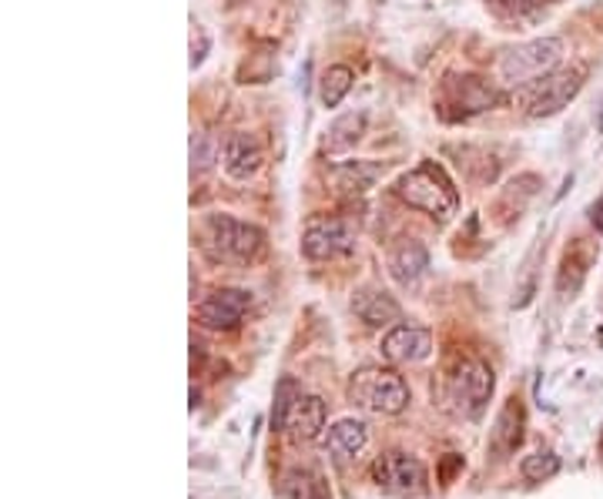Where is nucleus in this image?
<instances>
[{
    "mask_svg": "<svg viewBox=\"0 0 603 499\" xmlns=\"http://www.w3.org/2000/svg\"><path fill=\"white\" fill-rule=\"evenodd\" d=\"M396 192L409 208H416L436 221H450L460 211V192H456L453 178L443 172V164H436V161H419L413 172H406L399 178Z\"/></svg>",
    "mask_w": 603,
    "mask_h": 499,
    "instance_id": "f257e3e1",
    "label": "nucleus"
},
{
    "mask_svg": "<svg viewBox=\"0 0 603 499\" xmlns=\"http://www.w3.org/2000/svg\"><path fill=\"white\" fill-rule=\"evenodd\" d=\"M201 245L214 262L252 265L265 252V232L252 221H239L232 214H208L201 221Z\"/></svg>",
    "mask_w": 603,
    "mask_h": 499,
    "instance_id": "f03ea898",
    "label": "nucleus"
},
{
    "mask_svg": "<svg viewBox=\"0 0 603 499\" xmlns=\"http://www.w3.org/2000/svg\"><path fill=\"white\" fill-rule=\"evenodd\" d=\"M349 403L372 416H399L409 406V385L393 369L362 365L349 379Z\"/></svg>",
    "mask_w": 603,
    "mask_h": 499,
    "instance_id": "7ed1b4c3",
    "label": "nucleus"
},
{
    "mask_svg": "<svg viewBox=\"0 0 603 499\" xmlns=\"http://www.w3.org/2000/svg\"><path fill=\"white\" fill-rule=\"evenodd\" d=\"M564 58V40L560 37H536L520 47H510L500 58V81L510 88L536 84L540 78L554 74Z\"/></svg>",
    "mask_w": 603,
    "mask_h": 499,
    "instance_id": "20e7f679",
    "label": "nucleus"
},
{
    "mask_svg": "<svg viewBox=\"0 0 603 499\" xmlns=\"http://www.w3.org/2000/svg\"><path fill=\"white\" fill-rule=\"evenodd\" d=\"M587 74H590L587 65H570V68H557L554 74L540 78L533 84L530 97H526V115L530 118H554V115H560V111L587 84Z\"/></svg>",
    "mask_w": 603,
    "mask_h": 499,
    "instance_id": "39448f33",
    "label": "nucleus"
},
{
    "mask_svg": "<svg viewBox=\"0 0 603 499\" xmlns=\"http://www.w3.org/2000/svg\"><path fill=\"white\" fill-rule=\"evenodd\" d=\"M356 248V225L339 214H312L302 229V252L312 262H336Z\"/></svg>",
    "mask_w": 603,
    "mask_h": 499,
    "instance_id": "423d86ee",
    "label": "nucleus"
},
{
    "mask_svg": "<svg viewBox=\"0 0 603 499\" xmlns=\"http://www.w3.org/2000/svg\"><path fill=\"white\" fill-rule=\"evenodd\" d=\"M492 369L483 359H463L453 375H450V403L456 406L460 416L479 419L489 396H492Z\"/></svg>",
    "mask_w": 603,
    "mask_h": 499,
    "instance_id": "0eeeda50",
    "label": "nucleus"
},
{
    "mask_svg": "<svg viewBox=\"0 0 603 499\" xmlns=\"http://www.w3.org/2000/svg\"><path fill=\"white\" fill-rule=\"evenodd\" d=\"M369 476L386 496L409 499V496H422L426 492V466L416 456L399 453V450L375 456V463L369 466Z\"/></svg>",
    "mask_w": 603,
    "mask_h": 499,
    "instance_id": "6e6552de",
    "label": "nucleus"
},
{
    "mask_svg": "<svg viewBox=\"0 0 603 499\" xmlns=\"http://www.w3.org/2000/svg\"><path fill=\"white\" fill-rule=\"evenodd\" d=\"M248 309H252V292H245V289H214L211 295H205L198 302L195 315L205 328L232 332L245 322Z\"/></svg>",
    "mask_w": 603,
    "mask_h": 499,
    "instance_id": "1a4fd4ad",
    "label": "nucleus"
},
{
    "mask_svg": "<svg viewBox=\"0 0 603 499\" xmlns=\"http://www.w3.org/2000/svg\"><path fill=\"white\" fill-rule=\"evenodd\" d=\"M432 352V332L419 325H393L386 336H382V356L396 365H413L429 359Z\"/></svg>",
    "mask_w": 603,
    "mask_h": 499,
    "instance_id": "9d476101",
    "label": "nucleus"
},
{
    "mask_svg": "<svg viewBox=\"0 0 603 499\" xmlns=\"http://www.w3.org/2000/svg\"><path fill=\"white\" fill-rule=\"evenodd\" d=\"M443 104H447V107H460L456 118H473V115H479V111H486V107L497 104V91H492V84H486V81L476 78V74L447 78Z\"/></svg>",
    "mask_w": 603,
    "mask_h": 499,
    "instance_id": "9b49d317",
    "label": "nucleus"
},
{
    "mask_svg": "<svg viewBox=\"0 0 603 499\" xmlns=\"http://www.w3.org/2000/svg\"><path fill=\"white\" fill-rule=\"evenodd\" d=\"M262 161H265L262 144H258L252 135H245V131L232 135V138L225 141V148H222V169H225V175L235 178V182L255 178L258 169H262Z\"/></svg>",
    "mask_w": 603,
    "mask_h": 499,
    "instance_id": "f8f14e48",
    "label": "nucleus"
},
{
    "mask_svg": "<svg viewBox=\"0 0 603 499\" xmlns=\"http://www.w3.org/2000/svg\"><path fill=\"white\" fill-rule=\"evenodd\" d=\"M523 422H526V416H523L520 399L517 396L507 399L503 409H500V416H497V426H492V432H489V450H492V456L503 460V456L517 453V446L523 442Z\"/></svg>",
    "mask_w": 603,
    "mask_h": 499,
    "instance_id": "ddd939ff",
    "label": "nucleus"
},
{
    "mask_svg": "<svg viewBox=\"0 0 603 499\" xmlns=\"http://www.w3.org/2000/svg\"><path fill=\"white\" fill-rule=\"evenodd\" d=\"M292 442H312L325 429V403L318 396H299L286 416V426Z\"/></svg>",
    "mask_w": 603,
    "mask_h": 499,
    "instance_id": "4468645a",
    "label": "nucleus"
},
{
    "mask_svg": "<svg viewBox=\"0 0 603 499\" xmlns=\"http://www.w3.org/2000/svg\"><path fill=\"white\" fill-rule=\"evenodd\" d=\"M426 268H429V252H426L422 242L403 239V242L393 245V252H390V275L399 286H406V289L416 286L426 275Z\"/></svg>",
    "mask_w": 603,
    "mask_h": 499,
    "instance_id": "2eb2a0df",
    "label": "nucleus"
},
{
    "mask_svg": "<svg viewBox=\"0 0 603 499\" xmlns=\"http://www.w3.org/2000/svg\"><path fill=\"white\" fill-rule=\"evenodd\" d=\"M366 442H369V426L359 422V419H343V422H336L333 429H328L325 446L339 460H352L366 450Z\"/></svg>",
    "mask_w": 603,
    "mask_h": 499,
    "instance_id": "dca6fc26",
    "label": "nucleus"
},
{
    "mask_svg": "<svg viewBox=\"0 0 603 499\" xmlns=\"http://www.w3.org/2000/svg\"><path fill=\"white\" fill-rule=\"evenodd\" d=\"M282 499H328L325 479L315 469H289L279 483Z\"/></svg>",
    "mask_w": 603,
    "mask_h": 499,
    "instance_id": "f3484780",
    "label": "nucleus"
},
{
    "mask_svg": "<svg viewBox=\"0 0 603 499\" xmlns=\"http://www.w3.org/2000/svg\"><path fill=\"white\" fill-rule=\"evenodd\" d=\"M352 309H356V315H359L366 325H372V328L390 325V322L399 318V305H396L386 292H362V295L352 302Z\"/></svg>",
    "mask_w": 603,
    "mask_h": 499,
    "instance_id": "a211bd4d",
    "label": "nucleus"
},
{
    "mask_svg": "<svg viewBox=\"0 0 603 499\" xmlns=\"http://www.w3.org/2000/svg\"><path fill=\"white\" fill-rule=\"evenodd\" d=\"M352 81H356L352 68H346V65H333V68H328L322 74V81H318V101H322V107H339L346 101V94L352 91Z\"/></svg>",
    "mask_w": 603,
    "mask_h": 499,
    "instance_id": "6ab92c4d",
    "label": "nucleus"
},
{
    "mask_svg": "<svg viewBox=\"0 0 603 499\" xmlns=\"http://www.w3.org/2000/svg\"><path fill=\"white\" fill-rule=\"evenodd\" d=\"M379 175H382V169L372 161H349V164H339L336 169V185L349 195H362L366 188H372V182Z\"/></svg>",
    "mask_w": 603,
    "mask_h": 499,
    "instance_id": "aec40b11",
    "label": "nucleus"
},
{
    "mask_svg": "<svg viewBox=\"0 0 603 499\" xmlns=\"http://www.w3.org/2000/svg\"><path fill=\"white\" fill-rule=\"evenodd\" d=\"M362 128H366V115H346V118H339L333 128H328L325 148L328 151H346V148H352L362 138Z\"/></svg>",
    "mask_w": 603,
    "mask_h": 499,
    "instance_id": "412c9836",
    "label": "nucleus"
},
{
    "mask_svg": "<svg viewBox=\"0 0 603 499\" xmlns=\"http://www.w3.org/2000/svg\"><path fill=\"white\" fill-rule=\"evenodd\" d=\"M520 473H523L526 483H546V479H554L560 473V460L550 450H540V453H533L520 463Z\"/></svg>",
    "mask_w": 603,
    "mask_h": 499,
    "instance_id": "4be33fe9",
    "label": "nucleus"
},
{
    "mask_svg": "<svg viewBox=\"0 0 603 499\" xmlns=\"http://www.w3.org/2000/svg\"><path fill=\"white\" fill-rule=\"evenodd\" d=\"M299 396H302V393L295 390L292 379H282V382H279V390H276V409H271V426H276V429L286 426V416H289V409H292V403H295Z\"/></svg>",
    "mask_w": 603,
    "mask_h": 499,
    "instance_id": "5701e85b",
    "label": "nucleus"
},
{
    "mask_svg": "<svg viewBox=\"0 0 603 499\" xmlns=\"http://www.w3.org/2000/svg\"><path fill=\"white\" fill-rule=\"evenodd\" d=\"M211 138L208 135H192V169H208L211 164Z\"/></svg>",
    "mask_w": 603,
    "mask_h": 499,
    "instance_id": "b1692460",
    "label": "nucleus"
},
{
    "mask_svg": "<svg viewBox=\"0 0 603 499\" xmlns=\"http://www.w3.org/2000/svg\"><path fill=\"white\" fill-rule=\"evenodd\" d=\"M587 214H590V225L603 235V195L590 205V211H587Z\"/></svg>",
    "mask_w": 603,
    "mask_h": 499,
    "instance_id": "393cba45",
    "label": "nucleus"
},
{
    "mask_svg": "<svg viewBox=\"0 0 603 499\" xmlns=\"http://www.w3.org/2000/svg\"><path fill=\"white\" fill-rule=\"evenodd\" d=\"M483 4H492V8H507L510 0H483Z\"/></svg>",
    "mask_w": 603,
    "mask_h": 499,
    "instance_id": "a878e982",
    "label": "nucleus"
},
{
    "mask_svg": "<svg viewBox=\"0 0 603 499\" xmlns=\"http://www.w3.org/2000/svg\"><path fill=\"white\" fill-rule=\"evenodd\" d=\"M596 339H600V346H603V322H600V332H596Z\"/></svg>",
    "mask_w": 603,
    "mask_h": 499,
    "instance_id": "bb28decb",
    "label": "nucleus"
}]
</instances>
